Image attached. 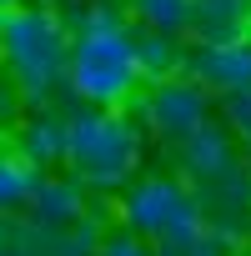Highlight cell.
Instances as JSON below:
<instances>
[{
    "label": "cell",
    "mask_w": 251,
    "mask_h": 256,
    "mask_svg": "<svg viewBox=\"0 0 251 256\" xmlns=\"http://www.w3.org/2000/svg\"><path fill=\"white\" fill-rule=\"evenodd\" d=\"M120 216H126V226L141 231V236H171V231L201 221V216H196V201H191L176 181H166V176H151V181L131 186Z\"/></svg>",
    "instance_id": "4"
},
{
    "label": "cell",
    "mask_w": 251,
    "mask_h": 256,
    "mask_svg": "<svg viewBox=\"0 0 251 256\" xmlns=\"http://www.w3.org/2000/svg\"><path fill=\"white\" fill-rule=\"evenodd\" d=\"M131 16L141 26H151V30L176 36V30L196 26V0H131Z\"/></svg>",
    "instance_id": "9"
},
{
    "label": "cell",
    "mask_w": 251,
    "mask_h": 256,
    "mask_svg": "<svg viewBox=\"0 0 251 256\" xmlns=\"http://www.w3.org/2000/svg\"><path fill=\"white\" fill-rule=\"evenodd\" d=\"M181 146H186V161H191L196 176H216V171H226V136L216 131V126H201V131L186 136Z\"/></svg>",
    "instance_id": "12"
},
{
    "label": "cell",
    "mask_w": 251,
    "mask_h": 256,
    "mask_svg": "<svg viewBox=\"0 0 251 256\" xmlns=\"http://www.w3.org/2000/svg\"><path fill=\"white\" fill-rule=\"evenodd\" d=\"M146 116H151V126H156L161 136L186 141V136H196L201 126H206V86L181 80V76L156 80L151 96H146Z\"/></svg>",
    "instance_id": "5"
},
{
    "label": "cell",
    "mask_w": 251,
    "mask_h": 256,
    "mask_svg": "<svg viewBox=\"0 0 251 256\" xmlns=\"http://www.w3.org/2000/svg\"><path fill=\"white\" fill-rule=\"evenodd\" d=\"M96 256H151L136 236H110V241H100L96 246Z\"/></svg>",
    "instance_id": "14"
},
{
    "label": "cell",
    "mask_w": 251,
    "mask_h": 256,
    "mask_svg": "<svg viewBox=\"0 0 251 256\" xmlns=\"http://www.w3.org/2000/svg\"><path fill=\"white\" fill-rule=\"evenodd\" d=\"M70 90L90 106H126L136 96L141 60H136V36L126 30V20L110 6H90L80 16V30L70 40Z\"/></svg>",
    "instance_id": "1"
},
{
    "label": "cell",
    "mask_w": 251,
    "mask_h": 256,
    "mask_svg": "<svg viewBox=\"0 0 251 256\" xmlns=\"http://www.w3.org/2000/svg\"><path fill=\"white\" fill-rule=\"evenodd\" d=\"M36 216H40L46 226H66V221H76V216H80V191H76L70 181H46L40 196H36Z\"/></svg>",
    "instance_id": "13"
},
{
    "label": "cell",
    "mask_w": 251,
    "mask_h": 256,
    "mask_svg": "<svg viewBox=\"0 0 251 256\" xmlns=\"http://www.w3.org/2000/svg\"><path fill=\"white\" fill-rule=\"evenodd\" d=\"M136 60H141V76H146V80H171V76H181V66H186L181 46H176L166 30H151V26L136 36Z\"/></svg>",
    "instance_id": "8"
},
{
    "label": "cell",
    "mask_w": 251,
    "mask_h": 256,
    "mask_svg": "<svg viewBox=\"0 0 251 256\" xmlns=\"http://www.w3.org/2000/svg\"><path fill=\"white\" fill-rule=\"evenodd\" d=\"M40 161L36 156H26V151H10L6 161H0V201H6V211H16V206H36V196H40Z\"/></svg>",
    "instance_id": "7"
},
{
    "label": "cell",
    "mask_w": 251,
    "mask_h": 256,
    "mask_svg": "<svg viewBox=\"0 0 251 256\" xmlns=\"http://www.w3.org/2000/svg\"><path fill=\"white\" fill-rule=\"evenodd\" d=\"M201 40H231L241 30V6L236 0H196V26Z\"/></svg>",
    "instance_id": "11"
},
{
    "label": "cell",
    "mask_w": 251,
    "mask_h": 256,
    "mask_svg": "<svg viewBox=\"0 0 251 256\" xmlns=\"http://www.w3.org/2000/svg\"><path fill=\"white\" fill-rule=\"evenodd\" d=\"M66 161L90 186H120L136 171V131L110 106L86 110V116L70 120V156Z\"/></svg>",
    "instance_id": "3"
},
{
    "label": "cell",
    "mask_w": 251,
    "mask_h": 256,
    "mask_svg": "<svg viewBox=\"0 0 251 256\" xmlns=\"http://www.w3.org/2000/svg\"><path fill=\"white\" fill-rule=\"evenodd\" d=\"M20 151L36 161H66L70 156V120H30L20 131Z\"/></svg>",
    "instance_id": "10"
},
{
    "label": "cell",
    "mask_w": 251,
    "mask_h": 256,
    "mask_svg": "<svg viewBox=\"0 0 251 256\" xmlns=\"http://www.w3.org/2000/svg\"><path fill=\"white\" fill-rule=\"evenodd\" d=\"M0 36H6V60H10V70H16V80L30 100H40L60 80V70H70V40H66V26L50 10L6 6Z\"/></svg>",
    "instance_id": "2"
},
{
    "label": "cell",
    "mask_w": 251,
    "mask_h": 256,
    "mask_svg": "<svg viewBox=\"0 0 251 256\" xmlns=\"http://www.w3.org/2000/svg\"><path fill=\"white\" fill-rule=\"evenodd\" d=\"M191 76L211 90H226V96H246L251 90V40H201V50L186 60Z\"/></svg>",
    "instance_id": "6"
}]
</instances>
